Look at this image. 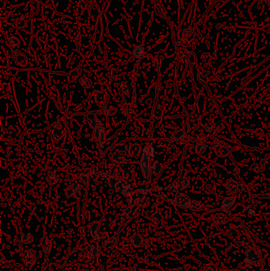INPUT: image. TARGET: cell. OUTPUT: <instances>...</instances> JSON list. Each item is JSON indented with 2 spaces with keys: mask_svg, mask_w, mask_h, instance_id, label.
Instances as JSON below:
<instances>
[{
  "mask_svg": "<svg viewBox=\"0 0 270 271\" xmlns=\"http://www.w3.org/2000/svg\"><path fill=\"white\" fill-rule=\"evenodd\" d=\"M193 32L194 31L192 29H181L174 31V32H173V35H172L174 43L175 44H178V45L184 44V42H186L187 40L191 38Z\"/></svg>",
  "mask_w": 270,
  "mask_h": 271,
  "instance_id": "cell-1",
  "label": "cell"
},
{
  "mask_svg": "<svg viewBox=\"0 0 270 271\" xmlns=\"http://www.w3.org/2000/svg\"><path fill=\"white\" fill-rule=\"evenodd\" d=\"M141 170H142V173H143V177L145 179H149L151 177V158L150 155L147 153H143L141 158L140 163Z\"/></svg>",
  "mask_w": 270,
  "mask_h": 271,
  "instance_id": "cell-2",
  "label": "cell"
},
{
  "mask_svg": "<svg viewBox=\"0 0 270 271\" xmlns=\"http://www.w3.org/2000/svg\"><path fill=\"white\" fill-rule=\"evenodd\" d=\"M174 203L179 207L183 208V209H187L190 206V198L186 194H182V193H178L175 195Z\"/></svg>",
  "mask_w": 270,
  "mask_h": 271,
  "instance_id": "cell-3",
  "label": "cell"
},
{
  "mask_svg": "<svg viewBox=\"0 0 270 271\" xmlns=\"http://www.w3.org/2000/svg\"><path fill=\"white\" fill-rule=\"evenodd\" d=\"M93 139L94 141L96 142L97 145L98 146L99 144L102 145L104 143L105 138H106V131L103 127H99V128H96L93 132Z\"/></svg>",
  "mask_w": 270,
  "mask_h": 271,
  "instance_id": "cell-4",
  "label": "cell"
},
{
  "mask_svg": "<svg viewBox=\"0 0 270 271\" xmlns=\"http://www.w3.org/2000/svg\"><path fill=\"white\" fill-rule=\"evenodd\" d=\"M215 153L219 157H225L232 153L231 147L227 144H217L215 147Z\"/></svg>",
  "mask_w": 270,
  "mask_h": 271,
  "instance_id": "cell-5",
  "label": "cell"
},
{
  "mask_svg": "<svg viewBox=\"0 0 270 271\" xmlns=\"http://www.w3.org/2000/svg\"><path fill=\"white\" fill-rule=\"evenodd\" d=\"M181 60L187 65L192 66L196 62V56L194 52L184 50L181 52Z\"/></svg>",
  "mask_w": 270,
  "mask_h": 271,
  "instance_id": "cell-6",
  "label": "cell"
},
{
  "mask_svg": "<svg viewBox=\"0 0 270 271\" xmlns=\"http://www.w3.org/2000/svg\"><path fill=\"white\" fill-rule=\"evenodd\" d=\"M13 59L16 64L19 67H25L28 64V58L25 56V54L18 50H16L13 52Z\"/></svg>",
  "mask_w": 270,
  "mask_h": 271,
  "instance_id": "cell-7",
  "label": "cell"
},
{
  "mask_svg": "<svg viewBox=\"0 0 270 271\" xmlns=\"http://www.w3.org/2000/svg\"><path fill=\"white\" fill-rule=\"evenodd\" d=\"M190 180L188 177H180L177 179L174 182L173 185L174 189L178 190H181L190 186Z\"/></svg>",
  "mask_w": 270,
  "mask_h": 271,
  "instance_id": "cell-8",
  "label": "cell"
},
{
  "mask_svg": "<svg viewBox=\"0 0 270 271\" xmlns=\"http://www.w3.org/2000/svg\"><path fill=\"white\" fill-rule=\"evenodd\" d=\"M261 257V253L258 252L254 248H249L247 251V260L250 264H253L255 262L257 261Z\"/></svg>",
  "mask_w": 270,
  "mask_h": 271,
  "instance_id": "cell-9",
  "label": "cell"
},
{
  "mask_svg": "<svg viewBox=\"0 0 270 271\" xmlns=\"http://www.w3.org/2000/svg\"><path fill=\"white\" fill-rule=\"evenodd\" d=\"M225 187H226V190L231 194H235L239 192L240 185L235 179H228L226 181Z\"/></svg>",
  "mask_w": 270,
  "mask_h": 271,
  "instance_id": "cell-10",
  "label": "cell"
},
{
  "mask_svg": "<svg viewBox=\"0 0 270 271\" xmlns=\"http://www.w3.org/2000/svg\"><path fill=\"white\" fill-rule=\"evenodd\" d=\"M89 15L92 20L96 21L100 16V9L97 3L93 2L89 7Z\"/></svg>",
  "mask_w": 270,
  "mask_h": 271,
  "instance_id": "cell-11",
  "label": "cell"
},
{
  "mask_svg": "<svg viewBox=\"0 0 270 271\" xmlns=\"http://www.w3.org/2000/svg\"><path fill=\"white\" fill-rule=\"evenodd\" d=\"M109 157H110L111 160L116 163H121V164H127L129 163V159H127L124 155H122L120 152H112L109 154Z\"/></svg>",
  "mask_w": 270,
  "mask_h": 271,
  "instance_id": "cell-12",
  "label": "cell"
},
{
  "mask_svg": "<svg viewBox=\"0 0 270 271\" xmlns=\"http://www.w3.org/2000/svg\"><path fill=\"white\" fill-rule=\"evenodd\" d=\"M235 203V196H230V197H225V198L223 199V202H222L220 209L223 211L228 210V209H230L231 208L234 206Z\"/></svg>",
  "mask_w": 270,
  "mask_h": 271,
  "instance_id": "cell-13",
  "label": "cell"
},
{
  "mask_svg": "<svg viewBox=\"0 0 270 271\" xmlns=\"http://www.w3.org/2000/svg\"><path fill=\"white\" fill-rule=\"evenodd\" d=\"M95 101L99 104H106L109 101V94L105 91H99L95 94Z\"/></svg>",
  "mask_w": 270,
  "mask_h": 271,
  "instance_id": "cell-14",
  "label": "cell"
},
{
  "mask_svg": "<svg viewBox=\"0 0 270 271\" xmlns=\"http://www.w3.org/2000/svg\"><path fill=\"white\" fill-rule=\"evenodd\" d=\"M132 56H134L135 58L140 60L144 57L146 52H145V49L143 46L139 45L136 46V47H135L134 49H133V50L132 51Z\"/></svg>",
  "mask_w": 270,
  "mask_h": 271,
  "instance_id": "cell-15",
  "label": "cell"
},
{
  "mask_svg": "<svg viewBox=\"0 0 270 271\" xmlns=\"http://www.w3.org/2000/svg\"><path fill=\"white\" fill-rule=\"evenodd\" d=\"M212 219L213 221L216 223L217 224H224L228 221L227 216H226L224 213H222V212H219V213L215 214V215L213 216Z\"/></svg>",
  "mask_w": 270,
  "mask_h": 271,
  "instance_id": "cell-16",
  "label": "cell"
},
{
  "mask_svg": "<svg viewBox=\"0 0 270 271\" xmlns=\"http://www.w3.org/2000/svg\"><path fill=\"white\" fill-rule=\"evenodd\" d=\"M82 189L81 185L78 183H73L68 187V188L66 190L65 194L67 195V197H71L72 195H74L75 193H77L78 191H79Z\"/></svg>",
  "mask_w": 270,
  "mask_h": 271,
  "instance_id": "cell-17",
  "label": "cell"
},
{
  "mask_svg": "<svg viewBox=\"0 0 270 271\" xmlns=\"http://www.w3.org/2000/svg\"><path fill=\"white\" fill-rule=\"evenodd\" d=\"M117 112V108L112 107V106H105L104 108H102V109H101V110H99L98 111L95 112V113H100V114H104V115H106V116H109V115L114 114V113H116Z\"/></svg>",
  "mask_w": 270,
  "mask_h": 271,
  "instance_id": "cell-18",
  "label": "cell"
},
{
  "mask_svg": "<svg viewBox=\"0 0 270 271\" xmlns=\"http://www.w3.org/2000/svg\"><path fill=\"white\" fill-rule=\"evenodd\" d=\"M163 170V166L161 163L158 161H154L151 165V172L154 175L157 176V175H161V173Z\"/></svg>",
  "mask_w": 270,
  "mask_h": 271,
  "instance_id": "cell-19",
  "label": "cell"
},
{
  "mask_svg": "<svg viewBox=\"0 0 270 271\" xmlns=\"http://www.w3.org/2000/svg\"><path fill=\"white\" fill-rule=\"evenodd\" d=\"M36 261V256H35V251L33 249H29L27 251L26 257L25 258V263L29 266L34 264Z\"/></svg>",
  "mask_w": 270,
  "mask_h": 271,
  "instance_id": "cell-20",
  "label": "cell"
},
{
  "mask_svg": "<svg viewBox=\"0 0 270 271\" xmlns=\"http://www.w3.org/2000/svg\"><path fill=\"white\" fill-rule=\"evenodd\" d=\"M198 81L203 85L206 86L208 81V72L205 70H202V71H199L197 76Z\"/></svg>",
  "mask_w": 270,
  "mask_h": 271,
  "instance_id": "cell-21",
  "label": "cell"
},
{
  "mask_svg": "<svg viewBox=\"0 0 270 271\" xmlns=\"http://www.w3.org/2000/svg\"><path fill=\"white\" fill-rule=\"evenodd\" d=\"M171 137H173L174 140H175V142L178 143V142L182 141V140L185 138L186 135H185V133H184L183 130L179 129V130H175L174 133V134L172 135Z\"/></svg>",
  "mask_w": 270,
  "mask_h": 271,
  "instance_id": "cell-22",
  "label": "cell"
},
{
  "mask_svg": "<svg viewBox=\"0 0 270 271\" xmlns=\"http://www.w3.org/2000/svg\"><path fill=\"white\" fill-rule=\"evenodd\" d=\"M59 180V175L55 171H51L48 172L47 175V181L49 184H55L58 182Z\"/></svg>",
  "mask_w": 270,
  "mask_h": 271,
  "instance_id": "cell-23",
  "label": "cell"
},
{
  "mask_svg": "<svg viewBox=\"0 0 270 271\" xmlns=\"http://www.w3.org/2000/svg\"><path fill=\"white\" fill-rule=\"evenodd\" d=\"M141 151V147L140 145L138 144V143H134L133 145H132L130 147L128 152H129L130 155L132 157H137L139 155Z\"/></svg>",
  "mask_w": 270,
  "mask_h": 271,
  "instance_id": "cell-24",
  "label": "cell"
},
{
  "mask_svg": "<svg viewBox=\"0 0 270 271\" xmlns=\"http://www.w3.org/2000/svg\"><path fill=\"white\" fill-rule=\"evenodd\" d=\"M203 190L207 194H214L215 192V186L212 182H207L202 186Z\"/></svg>",
  "mask_w": 270,
  "mask_h": 271,
  "instance_id": "cell-25",
  "label": "cell"
},
{
  "mask_svg": "<svg viewBox=\"0 0 270 271\" xmlns=\"http://www.w3.org/2000/svg\"><path fill=\"white\" fill-rule=\"evenodd\" d=\"M86 251L93 257H97L101 253V248L97 246H88L86 248Z\"/></svg>",
  "mask_w": 270,
  "mask_h": 271,
  "instance_id": "cell-26",
  "label": "cell"
},
{
  "mask_svg": "<svg viewBox=\"0 0 270 271\" xmlns=\"http://www.w3.org/2000/svg\"><path fill=\"white\" fill-rule=\"evenodd\" d=\"M41 245L46 254H49L51 250V241L47 237H43L41 239Z\"/></svg>",
  "mask_w": 270,
  "mask_h": 271,
  "instance_id": "cell-27",
  "label": "cell"
},
{
  "mask_svg": "<svg viewBox=\"0 0 270 271\" xmlns=\"http://www.w3.org/2000/svg\"><path fill=\"white\" fill-rule=\"evenodd\" d=\"M136 205L140 207H147L149 205V199L146 196H142L139 197V198L136 199Z\"/></svg>",
  "mask_w": 270,
  "mask_h": 271,
  "instance_id": "cell-28",
  "label": "cell"
},
{
  "mask_svg": "<svg viewBox=\"0 0 270 271\" xmlns=\"http://www.w3.org/2000/svg\"><path fill=\"white\" fill-rule=\"evenodd\" d=\"M17 16L15 14H13V13H9L8 15L6 17L5 22L9 26H12V25H15L16 22H17Z\"/></svg>",
  "mask_w": 270,
  "mask_h": 271,
  "instance_id": "cell-29",
  "label": "cell"
},
{
  "mask_svg": "<svg viewBox=\"0 0 270 271\" xmlns=\"http://www.w3.org/2000/svg\"><path fill=\"white\" fill-rule=\"evenodd\" d=\"M131 242H132V244L134 245V246L136 247L141 246L142 243H143V238H142V236H139V235L138 234L134 235V236H132Z\"/></svg>",
  "mask_w": 270,
  "mask_h": 271,
  "instance_id": "cell-30",
  "label": "cell"
},
{
  "mask_svg": "<svg viewBox=\"0 0 270 271\" xmlns=\"http://www.w3.org/2000/svg\"><path fill=\"white\" fill-rule=\"evenodd\" d=\"M8 43L13 49H18L20 46V40L18 37L11 36L8 38Z\"/></svg>",
  "mask_w": 270,
  "mask_h": 271,
  "instance_id": "cell-31",
  "label": "cell"
},
{
  "mask_svg": "<svg viewBox=\"0 0 270 271\" xmlns=\"http://www.w3.org/2000/svg\"><path fill=\"white\" fill-rule=\"evenodd\" d=\"M195 150H196V152L197 153V155H203V154L205 153V151L207 150L206 143H202V142L201 143H198L196 145Z\"/></svg>",
  "mask_w": 270,
  "mask_h": 271,
  "instance_id": "cell-32",
  "label": "cell"
},
{
  "mask_svg": "<svg viewBox=\"0 0 270 271\" xmlns=\"http://www.w3.org/2000/svg\"><path fill=\"white\" fill-rule=\"evenodd\" d=\"M155 11H156V13H157L158 16L163 18H166V10L164 9V7H163V5H161V4L159 3H156Z\"/></svg>",
  "mask_w": 270,
  "mask_h": 271,
  "instance_id": "cell-33",
  "label": "cell"
},
{
  "mask_svg": "<svg viewBox=\"0 0 270 271\" xmlns=\"http://www.w3.org/2000/svg\"><path fill=\"white\" fill-rule=\"evenodd\" d=\"M189 209L192 211H200L202 209L201 205L197 201H190Z\"/></svg>",
  "mask_w": 270,
  "mask_h": 271,
  "instance_id": "cell-34",
  "label": "cell"
},
{
  "mask_svg": "<svg viewBox=\"0 0 270 271\" xmlns=\"http://www.w3.org/2000/svg\"><path fill=\"white\" fill-rule=\"evenodd\" d=\"M27 22H28V19L27 18L22 16V17L18 18L17 22H16V26L19 29H22L24 27H25L27 25Z\"/></svg>",
  "mask_w": 270,
  "mask_h": 271,
  "instance_id": "cell-35",
  "label": "cell"
},
{
  "mask_svg": "<svg viewBox=\"0 0 270 271\" xmlns=\"http://www.w3.org/2000/svg\"><path fill=\"white\" fill-rule=\"evenodd\" d=\"M88 122H89L90 125H91V128H94V129H96V128H99V127H101V123H100V121H98V119H97L96 117H92L89 118L88 119Z\"/></svg>",
  "mask_w": 270,
  "mask_h": 271,
  "instance_id": "cell-36",
  "label": "cell"
},
{
  "mask_svg": "<svg viewBox=\"0 0 270 271\" xmlns=\"http://www.w3.org/2000/svg\"><path fill=\"white\" fill-rule=\"evenodd\" d=\"M100 227V222H93L92 224H90L89 230L94 236H95L97 234V232Z\"/></svg>",
  "mask_w": 270,
  "mask_h": 271,
  "instance_id": "cell-37",
  "label": "cell"
},
{
  "mask_svg": "<svg viewBox=\"0 0 270 271\" xmlns=\"http://www.w3.org/2000/svg\"><path fill=\"white\" fill-rule=\"evenodd\" d=\"M265 160L262 159L259 164H253L250 167L251 170H256V171H263L265 170Z\"/></svg>",
  "mask_w": 270,
  "mask_h": 271,
  "instance_id": "cell-38",
  "label": "cell"
},
{
  "mask_svg": "<svg viewBox=\"0 0 270 271\" xmlns=\"http://www.w3.org/2000/svg\"><path fill=\"white\" fill-rule=\"evenodd\" d=\"M120 91H121V93L123 95H124V96H128V95H130V94H132V86H129V85L124 84L121 86Z\"/></svg>",
  "mask_w": 270,
  "mask_h": 271,
  "instance_id": "cell-39",
  "label": "cell"
},
{
  "mask_svg": "<svg viewBox=\"0 0 270 271\" xmlns=\"http://www.w3.org/2000/svg\"><path fill=\"white\" fill-rule=\"evenodd\" d=\"M118 242V236L116 235L115 236H112L111 239L107 240L106 243H105V247L106 248H112V247L116 246V244Z\"/></svg>",
  "mask_w": 270,
  "mask_h": 271,
  "instance_id": "cell-40",
  "label": "cell"
},
{
  "mask_svg": "<svg viewBox=\"0 0 270 271\" xmlns=\"http://www.w3.org/2000/svg\"><path fill=\"white\" fill-rule=\"evenodd\" d=\"M90 176H91V175H90V171H88L87 170H83V171L82 172V174H81V176H80L81 181H82L83 183L87 184L88 182H90Z\"/></svg>",
  "mask_w": 270,
  "mask_h": 271,
  "instance_id": "cell-41",
  "label": "cell"
},
{
  "mask_svg": "<svg viewBox=\"0 0 270 271\" xmlns=\"http://www.w3.org/2000/svg\"><path fill=\"white\" fill-rule=\"evenodd\" d=\"M94 239H95L96 242H99V241H101V242H105V241L108 240V234L106 232H99L94 236Z\"/></svg>",
  "mask_w": 270,
  "mask_h": 271,
  "instance_id": "cell-42",
  "label": "cell"
},
{
  "mask_svg": "<svg viewBox=\"0 0 270 271\" xmlns=\"http://www.w3.org/2000/svg\"><path fill=\"white\" fill-rule=\"evenodd\" d=\"M80 83L83 87L88 88L91 86L92 82H91V80L89 79V78L86 77V76H83V77H82L80 79Z\"/></svg>",
  "mask_w": 270,
  "mask_h": 271,
  "instance_id": "cell-43",
  "label": "cell"
},
{
  "mask_svg": "<svg viewBox=\"0 0 270 271\" xmlns=\"http://www.w3.org/2000/svg\"><path fill=\"white\" fill-rule=\"evenodd\" d=\"M80 75H81V70L80 69H78V68H76V69H74L72 71H70V74H69V76H68L69 81H74L75 79L76 78L79 77Z\"/></svg>",
  "mask_w": 270,
  "mask_h": 271,
  "instance_id": "cell-44",
  "label": "cell"
},
{
  "mask_svg": "<svg viewBox=\"0 0 270 271\" xmlns=\"http://www.w3.org/2000/svg\"><path fill=\"white\" fill-rule=\"evenodd\" d=\"M52 135H53V137L59 140V139L62 138L63 136H64V132L60 128H55V129L52 132Z\"/></svg>",
  "mask_w": 270,
  "mask_h": 271,
  "instance_id": "cell-45",
  "label": "cell"
},
{
  "mask_svg": "<svg viewBox=\"0 0 270 271\" xmlns=\"http://www.w3.org/2000/svg\"><path fill=\"white\" fill-rule=\"evenodd\" d=\"M54 159H55V163H57V164H64L66 161V156L63 153H57L55 155Z\"/></svg>",
  "mask_w": 270,
  "mask_h": 271,
  "instance_id": "cell-46",
  "label": "cell"
},
{
  "mask_svg": "<svg viewBox=\"0 0 270 271\" xmlns=\"http://www.w3.org/2000/svg\"><path fill=\"white\" fill-rule=\"evenodd\" d=\"M97 176L99 179H102V180H109V173L106 170H101V171H98L97 173Z\"/></svg>",
  "mask_w": 270,
  "mask_h": 271,
  "instance_id": "cell-47",
  "label": "cell"
},
{
  "mask_svg": "<svg viewBox=\"0 0 270 271\" xmlns=\"http://www.w3.org/2000/svg\"><path fill=\"white\" fill-rule=\"evenodd\" d=\"M224 128V125L221 121H216L214 123V129L217 132V133H220Z\"/></svg>",
  "mask_w": 270,
  "mask_h": 271,
  "instance_id": "cell-48",
  "label": "cell"
},
{
  "mask_svg": "<svg viewBox=\"0 0 270 271\" xmlns=\"http://www.w3.org/2000/svg\"><path fill=\"white\" fill-rule=\"evenodd\" d=\"M33 239H34V237H33L32 235L27 233V234L23 235V236L22 237V242L23 243H29V242H32Z\"/></svg>",
  "mask_w": 270,
  "mask_h": 271,
  "instance_id": "cell-49",
  "label": "cell"
},
{
  "mask_svg": "<svg viewBox=\"0 0 270 271\" xmlns=\"http://www.w3.org/2000/svg\"><path fill=\"white\" fill-rule=\"evenodd\" d=\"M34 167L31 165H26L23 167V173L25 175H30L34 174Z\"/></svg>",
  "mask_w": 270,
  "mask_h": 271,
  "instance_id": "cell-50",
  "label": "cell"
},
{
  "mask_svg": "<svg viewBox=\"0 0 270 271\" xmlns=\"http://www.w3.org/2000/svg\"><path fill=\"white\" fill-rule=\"evenodd\" d=\"M163 110L161 107H158V106H157V107H155L154 110H153V115H154L155 117L157 118L161 117L163 116Z\"/></svg>",
  "mask_w": 270,
  "mask_h": 271,
  "instance_id": "cell-51",
  "label": "cell"
},
{
  "mask_svg": "<svg viewBox=\"0 0 270 271\" xmlns=\"http://www.w3.org/2000/svg\"><path fill=\"white\" fill-rule=\"evenodd\" d=\"M56 205L60 209H64L65 207H67V201L64 198H59L56 201Z\"/></svg>",
  "mask_w": 270,
  "mask_h": 271,
  "instance_id": "cell-52",
  "label": "cell"
},
{
  "mask_svg": "<svg viewBox=\"0 0 270 271\" xmlns=\"http://www.w3.org/2000/svg\"><path fill=\"white\" fill-rule=\"evenodd\" d=\"M137 258L141 261H143L147 258V252L143 250H141L137 252Z\"/></svg>",
  "mask_w": 270,
  "mask_h": 271,
  "instance_id": "cell-53",
  "label": "cell"
},
{
  "mask_svg": "<svg viewBox=\"0 0 270 271\" xmlns=\"http://www.w3.org/2000/svg\"><path fill=\"white\" fill-rule=\"evenodd\" d=\"M80 251H76V252L72 253V254H70V256H69V261L70 262H72L75 261V260H77L78 258H79V255H80Z\"/></svg>",
  "mask_w": 270,
  "mask_h": 271,
  "instance_id": "cell-54",
  "label": "cell"
},
{
  "mask_svg": "<svg viewBox=\"0 0 270 271\" xmlns=\"http://www.w3.org/2000/svg\"><path fill=\"white\" fill-rule=\"evenodd\" d=\"M206 271H217V266L213 264H208L205 266Z\"/></svg>",
  "mask_w": 270,
  "mask_h": 271,
  "instance_id": "cell-55",
  "label": "cell"
},
{
  "mask_svg": "<svg viewBox=\"0 0 270 271\" xmlns=\"http://www.w3.org/2000/svg\"><path fill=\"white\" fill-rule=\"evenodd\" d=\"M144 153H147V154H148L149 155H151V156H153V148L152 147L149 146V145H148V146L145 147Z\"/></svg>",
  "mask_w": 270,
  "mask_h": 271,
  "instance_id": "cell-56",
  "label": "cell"
},
{
  "mask_svg": "<svg viewBox=\"0 0 270 271\" xmlns=\"http://www.w3.org/2000/svg\"><path fill=\"white\" fill-rule=\"evenodd\" d=\"M37 211H38V209H37V208L36 207V206H32V207L29 208V212H30L31 214L37 213Z\"/></svg>",
  "mask_w": 270,
  "mask_h": 271,
  "instance_id": "cell-57",
  "label": "cell"
},
{
  "mask_svg": "<svg viewBox=\"0 0 270 271\" xmlns=\"http://www.w3.org/2000/svg\"><path fill=\"white\" fill-rule=\"evenodd\" d=\"M265 3H267V5L269 6L270 7V0H265Z\"/></svg>",
  "mask_w": 270,
  "mask_h": 271,
  "instance_id": "cell-58",
  "label": "cell"
},
{
  "mask_svg": "<svg viewBox=\"0 0 270 271\" xmlns=\"http://www.w3.org/2000/svg\"><path fill=\"white\" fill-rule=\"evenodd\" d=\"M221 27H222L221 24H220V23L218 24V25H217V28H221Z\"/></svg>",
  "mask_w": 270,
  "mask_h": 271,
  "instance_id": "cell-59",
  "label": "cell"
},
{
  "mask_svg": "<svg viewBox=\"0 0 270 271\" xmlns=\"http://www.w3.org/2000/svg\"><path fill=\"white\" fill-rule=\"evenodd\" d=\"M268 198H269V199H270V194H268Z\"/></svg>",
  "mask_w": 270,
  "mask_h": 271,
  "instance_id": "cell-60",
  "label": "cell"
},
{
  "mask_svg": "<svg viewBox=\"0 0 270 271\" xmlns=\"http://www.w3.org/2000/svg\"><path fill=\"white\" fill-rule=\"evenodd\" d=\"M264 271H268V270H266V269H265V270H264Z\"/></svg>",
  "mask_w": 270,
  "mask_h": 271,
  "instance_id": "cell-61",
  "label": "cell"
}]
</instances>
